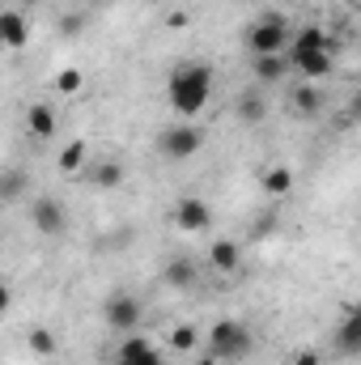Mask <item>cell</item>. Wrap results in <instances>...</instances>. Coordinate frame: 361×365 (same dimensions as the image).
Returning a JSON list of instances; mask_svg holds the SVG:
<instances>
[{
  "mask_svg": "<svg viewBox=\"0 0 361 365\" xmlns=\"http://www.w3.org/2000/svg\"><path fill=\"white\" fill-rule=\"evenodd\" d=\"M166 98H171V110L183 115V119H195L204 106H208V98H213V68L208 64H179L175 73H171V81H166Z\"/></svg>",
  "mask_w": 361,
  "mask_h": 365,
  "instance_id": "1",
  "label": "cell"
},
{
  "mask_svg": "<svg viewBox=\"0 0 361 365\" xmlns=\"http://www.w3.org/2000/svg\"><path fill=\"white\" fill-rule=\"evenodd\" d=\"M251 327L238 323V319H217L213 331H208V357L213 361H243L251 353Z\"/></svg>",
  "mask_w": 361,
  "mask_h": 365,
  "instance_id": "2",
  "label": "cell"
},
{
  "mask_svg": "<svg viewBox=\"0 0 361 365\" xmlns=\"http://www.w3.org/2000/svg\"><path fill=\"white\" fill-rule=\"evenodd\" d=\"M200 149H204V132H200L191 119H179V123H171V128L158 132V153H162L166 162H187V158H195Z\"/></svg>",
  "mask_w": 361,
  "mask_h": 365,
  "instance_id": "3",
  "label": "cell"
},
{
  "mask_svg": "<svg viewBox=\"0 0 361 365\" xmlns=\"http://www.w3.org/2000/svg\"><path fill=\"white\" fill-rule=\"evenodd\" d=\"M102 319H106L111 331H132V327L145 319V306H141V297H136L132 289H115V293H106V302H102Z\"/></svg>",
  "mask_w": 361,
  "mask_h": 365,
  "instance_id": "4",
  "label": "cell"
},
{
  "mask_svg": "<svg viewBox=\"0 0 361 365\" xmlns=\"http://www.w3.org/2000/svg\"><path fill=\"white\" fill-rule=\"evenodd\" d=\"M285 43H289V26H285V17H260L251 30H247V47H251V56H285Z\"/></svg>",
  "mask_w": 361,
  "mask_h": 365,
  "instance_id": "5",
  "label": "cell"
},
{
  "mask_svg": "<svg viewBox=\"0 0 361 365\" xmlns=\"http://www.w3.org/2000/svg\"><path fill=\"white\" fill-rule=\"evenodd\" d=\"M26 217H30V225H34L43 238H60V234L68 230V208H64L56 195H34Z\"/></svg>",
  "mask_w": 361,
  "mask_h": 365,
  "instance_id": "6",
  "label": "cell"
},
{
  "mask_svg": "<svg viewBox=\"0 0 361 365\" xmlns=\"http://www.w3.org/2000/svg\"><path fill=\"white\" fill-rule=\"evenodd\" d=\"M332 47H336V43L327 38L323 26H302V30L289 34V43H285V60H289V68H293V64H302L306 56H315V51H332Z\"/></svg>",
  "mask_w": 361,
  "mask_h": 365,
  "instance_id": "7",
  "label": "cell"
},
{
  "mask_svg": "<svg viewBox=\"0 0 361 365\" xmlns=\"http://www.w3.org/2000/svg\"><path fill=\"white\" fill-rule=\"evenodd\" d=\"M175 225H179L183 234H204L213 225V208L200 195H183L179 204H175Z\"/></svg>",
  "mask_w": 361,
  "mask_h": 365,
  "instance_id": "8",
  "label": "cell"
},
{
  "mask_svg": "<svg viewBox=\"0 0 361 365\" xmlns=\"http://www.w3.org/2000/svg\"><path fill=\"white\" fill-rule=\"evenodd\" d=\"M30 43V21L17 9H0V51H21Z\"/></svg>",
  "mask_w": 361,
  "mask_h": 365,
  "instance_id": "9",
  "label": "cell"
},
{
  "mask_svg": "<svg viewBox=\"0 0 361 365\" xmlns=\"http://www.w3.org/2000/svg\"><path fill=\"white\" fill-rule=\"evenodd\" d=\"M115 365H162V353H158V344L145 340V336H123Z\"/></svg>",
  "mask_w": 361,
  "mask_h": 365,
  "instance_id": "10",
  "label": "cell"
},
{
  "mask_svg": "<svg viewBox=\"0 0 361 365\" xmlns=\"http://www.w3.org/2000/svg\"><path fill=\"white\" fill-rule=\"evenodd\" d=\"M26 132H30L34 140H56V132H60V115H56V106H47V102L26 106Z\"/></svg>",
  "mask_w": 361,
  "mask_h": 365,
  "instance_id": "11",
  "label": "cell"
},
{
  "mask_svg": "<svg viewBox=\"0 0 361 365\" xmlns=\"http://www.w3.org/2000/svg\"><path fill=\"white\" fill-rule=\"evenodd\" d=\"M289 110L293 115H302V119H315L319 110H323V93L315 81H298L293 90H289Z\"/></svg>",
  "mask_w": 361,
  "mask_h": 365,
  "instance_id": "12",
  "label": "cell"
},
{
  "mask_svg": "<svg viewBox=\"0 0 361 365\" xmlns=\"http://www.w3.org/2000/svg\"><path fill=\"white\" fill-rule=\"evenodd\" d=\"M208 264H213L221 276H234L238 268H243V247H238L234 238H217V242L208 247Z\"/></svg>",
  "mask_w": 361,
  "mask_h": 365,
  "instance_id": "13",
  "label": "cell"
},
{
  "mask_svg": "<svg viewBox=\"0 0 361 365\" xmlns=\"http://www.w3.org/2000/svg\"><path fill=\"white\" fill-rule=\"evenodd\" d=\"M195 276H200V268H195V259L191 255H175L166 268H162V284H171V289H191L195 284Z\"/></svg>",
  "mask_w": 361,
  "mask_h": 365,
  "instance_id": "14",
  "label": "cell"
},
{
  "mask_svg": "<svg viewBox=\"0 0 361 365\" xmlns=\"http://www.w3.org/2000/svg\"><path fill=\"white\" fill-rule=\"evenodd\" d=\"M285 73H289V60H285V56H251V77H255L260 86L285 81Z\"/></svg>",
  "mask_w": 361,
  "mask_h": 365,
  "instance_id": "15",
  "label": "cell"
},
{
  "mask_svg": "<svg viewBox=\"0 0 361 365\" xmlns=\"http://www.w3.org/2000/svg\"><path fill=\"white\" fill-rule=\"evenodd\" d=\"M56 166H60V175H81V170L90 166V145H86V140H68V145L56 153Z\"/></svg>",
  "mask_w": 361,
  "mask_h": 365,
  "instance_id": "16",
  "label": "cell"
},
{
  "mask_svg": "<svg viewBox=\"0 0 361 365\" xmlns=\"http://www.w3.org/2000/svg\"><path fill=\"white\" fill-rule=\"evenodd\" d=\"M81 175H86L98 191H111V187H119V182H123V166H119V162H90Z\"/></svg>",
  "mask_w": 361,
  "mask_h": 365,
  "instance_id": "17",
  "label": "cell"
},
{
  "mask_svg": "<svg viewBox=\"0 0 361 365\" xmlns=\"http://www.w3.org/2000/svg\"><path fill=\"white\" fill-rule=\"evenodd\" d=\"M26 191H30V175L26 170H17V166L0 170V204H17Z\"/></svg>",
  "mask_w": 361,
  "mask_h": 365,
  "instance_id": "18",
  "label": "cell"
},
{
  "mask_svg": "<svg viewBox=\"0 0 361 365\" xmlns=\"http://www.w3.org/2000/svg\"><path fill=\"white\" fill-rule=\"evenodd\" d=\"M166 349L179 353V357H191V353L200 349V331H195V323H175L171 336H166Z\"/></svg>",
  "mask_w": 361,
  "mask_h": 365,
  "instance_id": "19",
  "label": "cell"
},
{
  "mask_svg": "<svg viewBox=\"0 0 361 365\" xmlns=\"http://www.w3.org/2000/svg\"><path fill=\"white\" fill-rule=\"evenodd\" d=\"M260 187H264V195H272V200L289 195V191H293V166H268V170L260 175Z\"/></svg>",
  "mask_w": 361,
  "mask_h": 365,
  "instance_id": "20",
  "label": "cell"
},
{
  "mask_svg": "<svg viewBox=\"0 0 361 365\" xmlns=\"http://www.w3.org/2000/svg\"><path fill=\"white\" fill-rule=\"evenodd\" d=\"M26 349H30L34 357H56V353H60V340H56L51 327H30V331H26Z\"/></svg>",
  "mask_w": 361,
  "mask_h": 365,
  "instance_id": "21",
  "label": "cell"
},
{
  "mask_svg": "<svg viewBox=\"0 0 361 365\" xmlns=\"http://www.w3.org/2000/svg\"><path fill=\"white\" fill-rule=\"evenodd\" d=\"M264 115H268V102H264L260 86H251V90L238 98V119H243V123H260Z\"/></svg>",
  "mask_w": 361,
  "mask_h": 365,
  "instance_id": "22",
  "label": "cell"
},
{
  "mask_svg": "<svg viewBox=\"0 0 361 365\" xmlns=\"http://www.w3.org/2000/svg\"><path fill=\"white\" fill-rule=\"evenodd\" d=\"M293 68H298L302 81H323V77L332 73V51H315V56H306V60L293 64Z\"/></svg>",
  "mask_w": 361,
  "mask_h": 365,
  "instance_id": "23",
  "label": "cell"
},
{
  "mask_svg": "<svg viewBox=\"0 0 361 365\" xmlns=\"http://www.w3.org/2000/svg\"><path fill=\"white\" fill-rule=\"evenodd\" d=\"M336 344H340L345 353H357V349H361V314H357V310H349V314H345Z\"/></svg>",
  "mask_w": 361,
  "mask_h": 365,
  "instance_id": "24",
  "label": "cell"
},
{
  "mask_svg": "<svg viewBox=\"0 0 361 365\" xmlns=\"http://www.w3.org/2000/svg\"><path fill=\"white\" fill-rule=\"evenodd\" d=\"M51 86H56V93H64V98H73V93H81V90H86V73L68 64V68H60V73L51 77Z\"/></svg>",
  "mask_w": 361,
  "mask_h": 365,
  "instance_id": "25",
  "label": "cell"
},
{
  "mask_svg": "<svg viewBox=\"0 0 361 365\" xmlns=\"http://www.w3.org/2000/svg\"><path fill=\"white\" fill-rule=\"evenodd\" d=\"M289 365H323V357H319L315 349H302V353H293V361Z\"/></svg>",
  "mask_w": 361,
  "mask_h": 365,
  "instance_id": "26",
  "label": "cell"
},
{
  "mask_svg": "<svg viewBox=\"0 0 361 365\" xmlns=\"http://www.w3.org/2000/svg\"><path fill=\"white\" fill-rule=\"evenodd\" d=\"M166 26H171V30H187V26H191V17H187L183 9H175V13L166 17Z\"/></svg>",
  "mask_w": 361,
  "mask_h": 365,
  "instance_id": "27",
  "label": "cell"
},
{
  "mask_svg": "<svg viewBox=\"0 0 361 365\" xmlns=\"http://www.w3.org/2000/svg\"><path fill=\"white\" fill-rule=\"evenodd\" d=\"M9 306H13V289H9V280L0 276V314H9Z\"/></svg>",
  "mask_w": 361,
  "mask_h": 365,
  "instance_id": "28",
  "label": "cell"
},
{
  "mask_svg": "<svg viewBox=\"0 0 361 365\" xmlns=\"http://www.w3.org/2000/svg\"><path fill=\"white\" fill-rule=\"evenodd\" d=\"M60 30H64V34H77V30H81V17H64V26H60Z\"/></svg>",
  "mask_w": 361,
  "mask_h": 365,
  "instance_id": "29",
  "label": "cell"
},
{
  "mask_svg": "<svg viewBox=\"0 0 361 365\" xmlns=\"http://www.w3.org/2000/svg\"><path fill=\"white\" fill-rule=\"evenodd\" d=\"M191 365H221V361H213V357L204 353V357H191Z\"/></svg>",
  "mask_w": 361,
  "mask_h": 365,
  "instance_id": "30",
  "label": "cell"
},
{
  "mask_svg": "<svg viewBox=\"0 0 361 365\" xmlns=\"http://www.w3.org/2000/svg\"><path fill=\"white\" fill-rule=\"evenodd\" d=\"M345 4H349V9H353V4H357V0H345Z\"/></svg>",
  "mask_w": 361,
  "mask_h": 365,
  "instance_id": "31",
  "label": "cell"
}]
</instances>
